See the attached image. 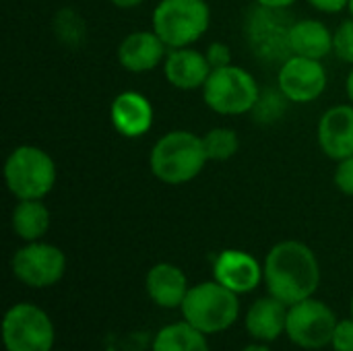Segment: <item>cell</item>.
<instances>
[{
  "mask_svg": "<svg viewBox=\"0 0 353 351\" xmlns=\"http://www.w3.org/2000/svg\"><path fill=\"white\" fill-rule=\"evenodd\" d=\"M153 31L174 48H188L199 41L211 25L207 0H161L153 8Z\"/></svg>",
  "mask_w": 353,
  "mask_h": 351,
  "instance_id": "obj_5",
  "label": "cell"
},
{
  "mask_svg": "<svg viewBox=\"0 0 353 351\" xmlns=\"http://www.w3.org/2000/svg\"><path fill=\"white\" fill-rule=\"evenodd\" d=\"M205 56H207L211 68H223V66L232 64V50H230V46H225L223 41H213V43L207 48Z\"/></svg>",
  "mask_w": 353,
  "mask_h": 351,
  "instance_id": "obj_27",
  "label": "cell"
},
{
  "mask_svg": "<svg viewBox=\"0 0 353 351\" xmlns=\"http://www.w3.org/2000/svg\"><path fill=\"white\" fill-rule=\"evenodd\" d=\"M290 52L304 58L325 60L333 54V31L319 19H300L290 27Z\"/></svg>",
  "mask_w": 353,
  "mask_h": 351,
  "instance_id": "obj_19",
  "label": "cell"
},
{
  "mask_svg": "<svg viewBox=\"0 0 353 351\" xmlns=\"http://www.w3.org/2000/svg\"><path fill=\"white\" fill-rule=\"evenodd\" d=\"M331 348L333 351H353V319H343L337 323Z\"/></svg>",
  "mask_w": 353,
  "mask_h": 351,
  "instance_id": "obj_26",
  "label": "cell"
},
{
  "mask_svg": "<svg viewBox=\"0 0 353 351\" xmlns=\"http://www.w3.org/2000/svg\"><path fill=\"white\" fill-rule=\"evenodd\" d=\"M12 275L27 288L43 290L56 285L66 273V254L48 242H25L10 259Z\"/></svg>",
  "mask_w": 353,
  "mask_h": 351,
  "instance_id": "obj_9",
  "label": "cell"
},
{
  "mask_svg": "<svg viewBox=\"0 0 353 351\" xmlns=\"http://www.w3.org/2000/svg\"><path fill=\"white\" fill-rule=\"evenodd\" d=\"M168 50L170 48L161 41V37L153 29L132 31L118 46V62L128 72L141 74L163 64Z\"/></svg>",
  "mask_w": 353,
  "mask_h": 351,
  "instance_id": "obj_15",
  "label": "cell"
},
{
  "mask_svg": "<svg viewBox=\"0 0 353 351\" xmlns=\"http://www.w3.org/2000/svg\"><path fill=\"white\" fill-rule=\"evenodd\" d=\"M333 54L353 66V19H345L339 23V27L333 31Z\"/></svg>",
  "mask_w": 353,
  "mask_h": 351,
  "instance_id": "obj_24",
  "label": "cell"
},
{
  "mask_svg": "<svg viewBox=\"0 0 353 351\" xmlns=\"http://www.w3.org/2000/svg\"><path fill=\"white\" fill-rule=\"evenodd\" d=\"M347 10H350V17L353 19V0H350V6H347Z\"/></svg>",
  "mask_w": 353,
  "mask_h": 351,
  "instance_id": "obj_33",
  "label": "cell"
},
{
  "mask_svg": "<svg viewBox=\"0 0 353 351\" xmlns=\"http://www.w3.org/2000/svg\"><path fill=\"white\" fill-rule=\"evenodd\" d=\"M203 145H205L209 161H228L238 153L240 139H238L236 130L217 126L203 134Z\"/></svg>",
  "mask_w": 353,
  "mask_h": 351,
  "instance_id": "obj_22",
  "label": "cell"
},
{
  "mask_svg": "<svg viewBox=\"0 0 353 351\" xmlns=\"http://www.w3.org/2000/svg\"><path fill=\"white\" fill-rule=\"evenodd\" d=\"M211 70L213 68L205 52H199L192 46L168 50V56L163 60V74L168 83L180 91L203 89Z\"/></svg>",
  "mask_w": 353,
  "mask_h": 351,
  "instance_id": "obj_14",
  "label": "cell"
},
{
  "mask_svg": "<svg viewBox=\"0 0 353 351\" xmlns=\"http://www.w3.org/2000/svg\"><path fill=\"white\" fill-rule=\"evenodd\" d=\"M345 93H347V99L353 103V68L347 74V81H345Z\"/></svg>",
  "mask_w": 353,
  "mask_h": 351,
  "instance_id": "obj_32",
  "label": "cell"
},
{
  "mask_svg": "<svg viewBox=\"0 0 353 351\" xmlns=\"http://www.w3.org/2000/svg\"><path fill=\"white\" fill-rule=\"evenodd\" d=\"M352 319H353V296H352Z\"/></svg>",
  "mask_w": 353,
  "mask_h": 351,
  "instance_id": "obj_34",
  "label": "cell"
},
{
  "mask_svg": "<svg viewBox=\"0 0 353 351\" xmlns=\"http://www.w3.org/2000/svg\"><path fill=\"white\" fill-rule=\"evenodd\" d=\"M110 120L122 137L139 139L153 126V106L143 93L124 91L114 97L110 106Z\"/></svg>",
  "mask_w": 353,
  "mask_h": 351,
  "instance_id": "obj_16",
  "label": "cell"
},
{
  "mask_svg": "<svg viewBox=\"0 0 353 351\" xmlns=\"http://www.w3.org/2000/svg\"><path fill=\"white\" fill-rule=\"evenodd\" d=\"M56 163L35 145H19L4 161V182L17 201L46 199L56 184Z\"/></svg>",
  "mask_w": 353,
  "mask_h": 351,
  "instance_id": "obj_4",
  "label": "cell"
},
{
  "mask_svg": "<svg viewBox=\"0 0 353 351\" xmlns=\"http://www.w3.org/2000/svg\"><path fill=\"white\" fill-rule=\"evenodd\" d=\"M182 319L205 335H217L234 327L240 317V298L219 281L192 285L180 306Z\"/></svg>",
  "mask_w": 353,
  "mask_h": 351,
  "instance_id": "obj_3",
  "label": "cell"
},
{
  "mask_svg": "<svg viewBox=\"0 0 353 351\" xmlns=\"http://www.w3.org/2000/svg\"><path fill=\"white\" fill-rule=\"evenodd\" d=\"M2 341L6 351H52L56 341L54 323L43 308L31 302L14 304L4 314Z\"/></svg>",
  "mask_w": 353,
  "mask_h": 351,
  "instance_id": "obj_7",
  "label": "cell"
},
{
  "mask_svg": "<svg viewBox=\"0 0 353 351\" xmlns=\"http://www.w3.org/2000/svg\"><path fill=\"white\" fill-rule=\"evenodd\" d=\"M288 308H290L288 304L273 298L271 294L267 298H259L248 308V314L244 319V327L248 335L254 341H263V343L277 341L281 335H285Z\"/></svg>",
  "mask_w": 353,
  "mask_h": 351,
  "instance_id": "obj_18",
  "label": "cell"
},
{
  "mask_svg": "<svg viewBox=\"0 0 353 351\" xmlns=\"http://www.w3.org/2000/svg\"><path fill=\"white\" fill-rule=\"evenodd\" d=\"M267 292L292 306L312 298L321 285V265L314 250L298 240L277 242L265 259Z\"/></svg>",
  "mask_w": 353,
  "mask_h": 351,
  "instance_id": "obj_1",
  "label": "cell"
},
{
  "mask_svg": "<svg viewBox=\"0 0 353 351\" xmlns=\"http://www.w3.org/2000/svg\"><path fill=\"white\" fill-rule=\"evenodd\" d=\"M110 2L118 8H134V6H141L145 0H110Z\"/></svg>",
  "mask_w": 353,
  "mask_h": 351,
  "instance_id": "obj_30",
  "label": "cell"
},
{
  "mask_svg": "<svg viewBox=\"0 0 353 351\" xmlns=\"http://www.w3.org/2000/svg\"><path fill=\"white\" fill-rule=\"evenodd\" d=\"M54 33L66 46H79L85 39V21L72 8H62L54 17Z\"/></svg>",
  "mask_w": 353,
  "mask_h": 351,
  "instance_id": "obj_23",
  "label": "cell"
},
{
  "mask_svg": "<svg viewBox=\"0 0 353 351\" xmlns=\"http://www.w3.org/2000/svg\"><path fill=\"white\" fill-rule=\"evenodd\" d=\"M339 319L323 300L306 298L288 308L285 335L302 350H323L331 345Z\"/></svg>",
  "mask_w": 353,
  "mask_h": 351,
  "instance_id": "obj_8",
  "label": "cell"
},
{
  "mask_svg": "<svg viewBox=\"0 0 353 351\" xmlns=\"http://www.w3.org/2000/svg\"><path fill=\"white\" fill-rule=\"evenodd\" d=\"M201 91L207 108L221 116L248 114L256 108L261 99L256 79L246 68L236 64L213 68Z\"/></svg>",
  "mask_w": 353,
  "mask_h": 351,
  "instance_id": "obj_6",
  "label": "cell"
},
{
  "mask_svg": "<svg viewBox=\"0 0 353 351\" xmlns=\"http://www.w3.org/2000/svg\"><path fill=\"white\" fill-rule=\"evenodd\" d=\"M151 351H211L207 335L186 321L165 325L153 339Z\"/></svg>",
  "mask_w": 353,
  "mask_h": 351,
  "instance_id": "obj_21",
  "label": "cell"
},
{
  "mask_svg": "<svg viewBox=\"0 0 353 351\" xmlns=\"http://www.w3.org/2000/svg\"><path fill=\"white\" fill-rule=\"evenodd\" d=\"M323 153L335 161L353 155V103H339L329 108L316 128Z\"/></svg>",
  "mask_w": 353,
  "mask_h": 351,
  "instance_id": "obj_13",
  "label": "cell"
},
{
  "mask_svg": "<svg viewBox=\"0 0 353 351\" xmlns=\"http://www.w3.org/2000/svg\"><path fill=\"white\" fill-rule=\"evenodd\" d=\"M242 351H271V348H269L267 343H263V341H256V343L246 345Z\"/></svg>",
  "mask_w": 353,
  "mask_h": 351,
  "instance_id": "obj_31",
  "label": "cell"
},
{
  "mask_svg": "<svg viewBox=\"0 0 353 351\" xmlns=\"http://www.w3.org/2000/svg\"><path fill=\"white\" fill-rule=\"evenodd\" d=\"M149 300L159 308H180L190 285L184 271L172 263H157L145 277Z\"/></svg>",
  "mask_w": 353,
  "mask_h": 351,
  "instance_id": "obj_17",
  "label": "cell"
},
{
  "mask_svg": "<svg viewBox=\"0 0 353 351\" xmlns=\"http://www.w3.org/2000/svg\"><path fill=\"white\" fill-rule=\"evenodd\" d=\"M283 10H275V8H263L259 6V10L252 14V19L248 21V29H246V37L250 39L254 52L263 58V60H285L292 56L290 52V27L292 23L281 21Z\"/></svg>",
  "mask_w": 353,
  "mask_h": 351,
  "instance_id": "obj_11",
  "label": "cell"
},
{
  "mask_svg": "<svg viewBox=\"0 0 353 351\" xmlns=\"http://www.w3.org/2000/svg\"><path fill=\"white\" fill-rule=\"evenodd\" d=\"M308 2L316 10L327 12V14H337V12H341V10H345L350 6V0H308Z\"/></svg>",
  "mask_w": 353,
  "mask_h": 351,
  "instance_id": "obj_28",
  "label": "cell"
},
{
  "mask_svg": "<svg viewBox=\"0 0 353 351\" xmlns=\"http://www.w3.org/2000/svg\"><path fill=\"white\" fill-rule=\"evenodd\" d=\"M327 70L323 60L292 54L285 58L277 72V89L288 101L310 103L327 89Z\"/></svg>",
  "mask_w": 353,
  "mask_h": 351,
  "instance_id": "obj_10",
  "label": "cell"
},
{
  "mask_svg": "<svg viewBox=\"0 0 353 351\" xmlns=\"http://www.w3.org/2000/svg\"><path fill=\"white\" fill-rule=\"evenodd\" d=\"M209 161L203 137L190 130H170L159 137L149 153L151 174L170 186L192 182Z\"/></svg>",
  "mask_w": 353,
  "mask_h": 351,
  "instance_id": "obj_2",
  "label": "cell"
},
{
  "mask_svg": "<svg viewBox=\"0 0 353 351\" xmlns=\"http://www.w3.org/2000/svg\"><path fill=\"white\" fill-rule=\"evenodd\" d=\"M213 279L234 294H250L265 281L263 265L248 252L232 248L223 250L213 261Z\"/></svg>",
  "mask_w": 353,
  "mask_h": 351,
  "instance_id": "obj_12",
  "label": "cell"
},
{
  "mask_svg": "<svg viewBox=\"0 0 353 351\" xmlns=\"http://www.w3.org/2000/svg\"><path fill=\"white\" fill-rule=\"evenodd\" d=\"M259 6H263V8H275V10H285V8H290L294 2H298V0H254Z\"/></svg>",
  "mask_w": 353,
  "mask_h": 351,
  "instance_id": "obj_29",
  "label": "cell"
},
{
  "mask_svg": "<svg viewBox=\"0 0 353 351\" xmlns=\"http://www.w3.org/2000/svg\"><path fill=\"white\" fill-rule=\"evenodd\" d=\"M52 223V215L43 199L35 201H19L10 215V228L17 238L23 242H37L41 240Z\"/></svg>",
  "mask_w": 353,
  "mask_h": 351,
  "instance_id": "obj_20",
  "label": "cell"
},
{
  "mask_svg": "<svg viewBox=\"0 0 353 351\" xmlns=\"http://www.w3.org/2000/svg\"><path fill=\"white\" fill-rule=\"evenodd\" d=\"M333 182L339 188V192H343L345 197H353V155L337 161Z\"/></svg>",
  "mask_w": 353,
  "mask_h": 351,
  "instance_id": "obj_25",
  "label": "cell"
}]
</instances>
